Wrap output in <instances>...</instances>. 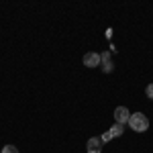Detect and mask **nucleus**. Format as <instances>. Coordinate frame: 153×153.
<instances>
[{"label":"nucleus","instance_id":"obj_1","mask_svg":"<svg viewBox=\"0 0 153 153\" xmlns=\"http://www.w3.org/2000/svg\"><path fill=\"white\" fill-rule=\"evenodd\" d=\"M129 127L135 133H145V131L149 129V118L145 117L143 112H135V114H131L129 118Z\"/></svg>","mask_w":153,"mask_h":153},{"label":"nucleus","instance_id":"obj_2","mask_svg":"<svg viewBox=\"0 0 153 153\" xmlns=\"http://www.w3.org/2000/svg\"><path fill=\"white\" fill-rule=\"evenodd\" d=\"M129 118H131V112L127 106H117L114 108V123H118V125H129Z\"/></svg>","mask_w":153,"mask_h":153},{"label":"nucleus","instance_id":"obj_3","mask_svg":"<svg viewBox=\"0 0 153 153\" xmlns=\"http://www.w3.org/2000/svg\"><path fill=\"white\" fill-rule=\"evenodd\" d=\"M102 145L104 143L100 141V137H90L88 143H86V151L88 153H102Z\"/></svg>","mask_w":153,"mask_h":153},{"label":"nucleus","instance_id":"obj_4","mask_svg":"<svg viewBox=\"0 0 153 153\" xmlns=\"http://www.w3.org/2000/svg\"><path fill=\"white\" fill-rule=\"evenodd\" d=\"M100 63H102V61H100V53L90 51V53L84 55V65H86V68H98Z\"/></svg>","mask_w":153,"mask_h":153},{"label":"nucleus","instance_id":"obj_5","mask_svg":"<svg viewBox=\"0 0 153 153\" xmlns=\"http://www.w3.org/2000/svg\"><path fill=\"white\" fill-rule=\"evenodd\" d=\"M123 131H125V127H123V125H118V123H114V125L108 129V133H110V135H112V139H114V137H120V135H123Z\"/></svg>","mask_w":153,"mask_h":153},{"label":"nucleus","instance_id":"obj_6","mask_svg":"<svg viewBox=\"0 0 153 153\" xmlns=\"http://www.w3.org/2000/svg\"><path fill=\"white\" fill-rule=\"evenodd\" d=\"M112 70H114V63H112V61H104V63H102V71H104V74H110Z\"/></svg>","mask_w":153,"mask_h":153},{"label":"nucleus","instance_id":"obj_7","mask_svg":"<svg viewBox=\"0 0 153 153\" xmlns=\"http://www.w3.org/2000/svg\"><path fill=\"white\" fill-rule=\"evenodd\" d=\"M2 153H19V149H16L14 145H4V147H2Z\"/></svg>","mask_w":153,"mask_h":153},{"label":"nucleus","instance_id":"obj_8","mask_svg":"<svg viewBox=\"0 0 153 153\" xmlns=\"http://www.w3.org/2000/svg\"><path fill=\"white\" fill-rule=\"evenodd\" d=\"M145 96H147V98H151V100H153V84H149V86L145 88Z\"/></svg>","mask_w":153,"mask_h":153},{"label":"nucleus","instance_id":"obj_9","mask_svg":"<svg viewBox=\"0 0 153 153\" xmlns=\"http://www.w3.org/2000/svg\"><path fill=\"white\" fill-rule=\"evenodd\" d=\"M100 61L104 63V61H110V51H104V53H100Z\"/></svg>","mask_w":153,"mask_h":153},{"label":"nucleus","instance_id":"obj_10","mask_svg":"<svg viewBox=\"0 0 153 153\" xmlns=\"http://www.w3.org/2000/svg\"><path fill=\"white\" fill-rule=\"evenodd\" d=\"M110 139H112V135H110V133H108V131H106L104 135H102V137H100V141H102V143H108V141H110Z\"/></svg>","mask_w":153,"mask_h":153}]
</instances>
